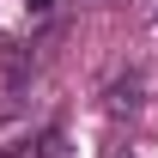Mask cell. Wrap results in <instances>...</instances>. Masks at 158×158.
<instances>
[{
  "label": "cell",
  "instance_id": "1",
  "mask_svg": "<svg viewBox=\"0 0 158 158\" xmlns=\"http://www.w3.org/2000/svg\"><path fill=\"white\" fill-rule=\"evenodd\" d=\"M140 91H146V79H140V67H128V73L110 85V103H116V110H134V103H140Z\"/></svg>",
  "mask_w": 158,
  "mask_h": 158
}]
</instances>
